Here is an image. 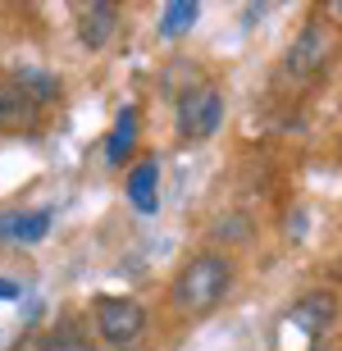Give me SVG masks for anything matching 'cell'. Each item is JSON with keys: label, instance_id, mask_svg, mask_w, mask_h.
Instances as JSON below:
<instances>
[{"label": "cell", "instance_id": "obj_11", "mask_svg": "<svg viewBox=\"0 0 342 351\" xmlns=\"http://www.w3.org/2000/svg\"><path fill=\"white\" fill-rule=\"evenodd\" d=\"M14 87L23 91L27 101H37V105H46V101L60 96V82H55L51 73H41V69H19V82H14Z\"/></svg>", "mask_w": 342, "mask_h": 351}, {"label": "cell", "instance_id": "obj_5", "mask_svg": "<svg viewBox=\"0 0 342 351\" xmlns=\"http://www.w3.org/2000/svg\"><path fill=\"white\" fill-rule=\"evenodd\" d=\"M324 55H329V27H302V37L297 46L288 51V73L292 78H310L319 64H324Z\"/></svg>", "mask_w": 342, "mask_h": 351}, {"label": "cell", "instance_id": "obj_13", "mask_svg": "<svg viewBox=\"0 0 342 351\" xmlns=\"http://www.w3.org/2000/svg\"><path fill=\"white\" fill-rule=\"evenodd\" d=\"M46 351H96V347H92V342H87V338H82L78 328L60 324V328H55V333H51V338H46Z\"/></svg>", "mask_w": 342, "mask_h": 351}, {"label": "cell", "instance_id": "obj_4", "mask_svg": "<svg viewBox=\"0 0 342 351\" xmlns=\"http://www.w3.org/2000/svg\"><path fill=\"white\" fill-rule=\"evenodd\" d=\"M114 32H119V10L110 0H87V5H78V37H82L87 51L110 46Z\"/></svg>", "mask_w": 342, "mask_h": 351}, {"label": "cell", "instance_id": "obj_12", "mask_svg": "<svg viewBox=\"0 0 342 351\" xmlns=\"http://www.w3.org/2000/svg\"><path fill=\"white\" fill-rule=\"evenodd\" d=\"M197 19H201V5H192V0H173L169 10L160 14V32H164V37H183V32H192Z\"/></svg>", "mask_w": 342, "mask_h": 351}, {"label": "cell", "instance_id": "obj_10", "mask_svg": "<svg viewBox=\"0 0 342 351\" xmlns=\"http://www.w3.org/2000/svg\"><path fill=\"white\" fill-rule=\"evenodd\" d=\"M132 142H137V110H119L114 132H110V146H106V160L110 165H123L128 151H132Z\"/></svg>", "mask_w": 342, "mask_h": 351}, {"label": "cell", "instance_id": "obj_15", "mask_svg": "<svg viewBox=\"0 0 342 351\" xmlns=\"http://www.w3.org/2000/svg\"><path fill=\"white\" fill-rule=\"evenodd\" d=\"M329 14H333V19H342V5H329Z\"/></svg>", "mask_w": 342, "mask_h": 351}, {"label": "cell", "instance_id": "obj_3", "mask_svg": "<svg viewBox=\"0 0 342 351\" xmlns=\"http://www.w3.org/2000/svg\"><path fill=\"white\" fill-rule=\"evenodd\" d=\"M92 315H96V333H101L106 342H114V347L137 342L142 328H146V311L132 297H101L92 306Z\"/></svg>", "mask_w": 342, "mask_h": 351}, {"label": "cell", "instance_id": "obj_14", "mask_svg": "<svg viewBox=\"0 0 342 351\" xmlns=\"http://www.w3.org/2000/svg\"><path fill=\"white\" fill-rule=\"evenodd\" d=\"M19 297V283L14 278H0V301H14Z\"/></svg>", "mask_w": 342, "mask_h": 351}, {"label": "cell", "instance_id": "obj_6", "mask_svg": "<svg viewBox=\"0 0 342 351\" xmlns=\"http://www.w3.org/2000/svg\"><path fill=\"white\" fill-rule=\"evenodd\" d=\"M333 315H338L333 297H329V292H315V297H302L297 306H292V324L315 338V333H324V328L333 324Z\"/></svg>", "mask_w": 342, "mask_h": 351}, {"label": "cell", "instance_id": "obj_1", "mask_svg": "<svg viewBox=\"0 0 342 351\" xmlns=\"http://www.w3.org/2000/svg\"><path fill=\"white\" fill-rule=\"evenodd\" d=\"M228 287H233V269H228L224 256H197L173 278V306L187 315H206L224 301Z\"/></svg>", "mask_w": 342, "mask_h": 351}, {"label": "cell", "instance_id": "obj_8", "mask_svg": "<svg viewBox=\"0 0 342 351\" xmlns=\"http://www.w3.org/2000/svg\"><path fill=\"white\" fill-rule=\"evenodd\" d=\"M156 178H160L156 160H142L128 178V201L142 210V215H156Z\"/></svg>", "mask_w": 342, "mask_h": 351}, {"label": "cell", "instance_id": "obj_2", "mask_svg": "<svg viewBox=\"0 0 342 351\" xmlns=\"http://www.w3.org/2000/svg\"><path fill=\"white\" fill-rule=\"evenodd\" d=\"M219 123H224V96L215 87L201 82V87H187L178 96V137L183 142H206L219 132Z\"/></svg>", "mask_w": 342, "mask_h": 351}, {"label": "cell", "instance_id": "obj_7", "mask_svg": "<svg viewBox=\"0 0 342 351\" xmlns=\"http://www.w3.org/2000/svg\"><path fill=\"white\" fill-rule=\"evenodd\" d=\"M51 228V215L46 210H32V215H0V237H14V242H41Z\"/></svg>", "mask_w": 342, "mask_h": 351}, {"label": "cell", "instance_id": "obj_9", "mask_svg": "<svg viewBox=\"0 0 342 351\" xmlns=\"http://www.w3.org/2000/svg\"><path fill=\"white\" fill-rule=\"evenodd\" d=\"M37 119V101H27L19 87H0V128H27Z\"/></svg>", "mask_w": 342, "mask_h": 351}]
</instances>
